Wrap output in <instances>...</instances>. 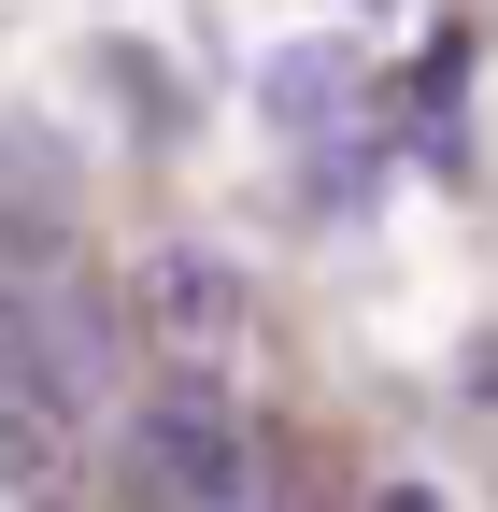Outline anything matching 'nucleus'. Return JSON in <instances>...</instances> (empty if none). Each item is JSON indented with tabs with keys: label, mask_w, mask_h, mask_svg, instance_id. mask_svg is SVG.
<instances>
[{
	"label": "nucleus",
	"mask_w": 498,
	"mask_h": 512,
	"mask_svg": "<svg viewBox=\"0 0 498 512\" xmlns=\"http://www.w3.org/2000/svg\"><path fill=\"white\" fill-rule=\"evenodd\" d=\"M129 470L171 498V512H257V441L214 384H157L129 399Z\"/></svg>",
	"instance_id": "1"
},
{
	"label": "nucleus",
	"mask_w": 498,
	"mask_h": 512,
	"mask_svg": "<svg viewBox=\"0 0 498 512\" xmlns=\"http://www.w3.org/2000/svg\"><path fill=\"white\" fill-rule=\"evenodd\" d=\"M72 157H57V128H0V242L15 256H57L72 242Z\"/></svg>",
	"instance_id": "2"
},
{
	"label": "nucleus",
	"mask_w": 498,
	"mask_h": 512,
	"mask_svg": "<svg viewBox=\"0 0 498 512\" xmlns=\"http://www.w3.org/2000/svg\"><path fill=\"white\" fill-rule=\"evenodd\" d=\"M143 313H157L185 356H214V342H242V271H228L214 242H171L157 271H143Z\"/></svg>",
	"instance_id": "3"
},
{
	"label": "nucleus",
	"mask_w": 498,
	"mask_h": 512,
	"mask_svg": "<svg viewBox=\"0 0 498 512\" xmlns=\"http://www.w3.org/2000/svg\"><path fill=\"white\" fill-rule=\"evenodd\" d=\"M342 86H356V57H342V43H299V57H271V86H257V100H271L285 128H328Z\"/></svg>",
	"instance_id": "4"
},
{
	"label": "nucleus",
	"mask_w": 498,
	"mask_h": 512,
	"mask_svg": "<svg viewBox=\"0 0 498 512\" xmlns=\"http://www.w3.org/2000/svg\"><path fill=\"white\" fill-rule=\"evenodd\" d=\"M370 185H385V157H370V143H328V171H314V200H370Z\"/></svg>",
	"instance_id": "5"
},
{
	"label": "nucleus",
	"mask_w": 498,
	"mask_h": 512,
	"mask_svg": "<svg viewBox=\"0 0 498 512\" xmlns=\"http://www.w3.org/2000/svg\"><path fill=\"white\" fill-rule=\"evenodd\" d=\"M385 512H442V498H427V484H385Z\"/></svg>",
	"instance_id": "6"
}]
</instances>
